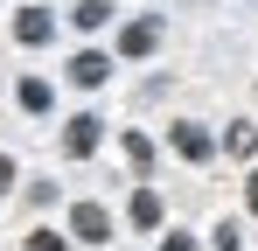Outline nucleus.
<instances>
[{
    "mask_svg": "<svg viewBox=\"0 0 258 251\" xmlns=\"http://www.w3.org/2000/svg\"><path fill=\"white\" fill-rule=\"evenodd\" d=\"M21 251H70V237H63L56 223H35V230L21 237Z\"/></svg>",
    "mask_w": 258,
    "mask_h": 251,
    "instance_id": "obj_13",
    "label": "nucleus"
},
{
    "mask_svg": "<svg viewBox=\"0 0 258 251\" xmlns=\"http://www.w3.org/2000/svg\"><path fill=\"white\" fill-rule=\"evenodd\" d=\"M216 154H223V161H244V167H251V161H258V119H230L223 133H216Z\"/></svg>",
    "mask_w": 258,
    "mask_h": 251,
    "instance_id": "obj_9",
    "label": "nucleus"
},
{
    "mask_svg": "<svg viewBox=\"0 0 258 251\" xmlns=\"http://www.w3.org/2000/svg\"><path fill=\"white\" fill-rule=\"evenodd\" d=\"M56 28H63L56 7H14V49H49Z\"/></svg>",
    "mask_w": 258,
    "mask_h": 251,
    "instance_id": "obj_7",
    "label": "nucleus"
},
{
    "mask_svg": "<svg viewBox=\"0 0 258 251\" xmlns=\"http://www.w3.org/2000/svg\"><path fill=\"white\" fill-rule=\"evenodd\" d=\"M21 196H28V209H63V189H56L49 174H35V181H21Z\"/></svg>",
    "mask_w": 258,
    "mask_h": 251,
    "instance_id": "obj_12",
    "label": "nucleus"
},
{
    "mask_svg": "<svg viewBox=\"0 0 258 251\" xmlns=\"http://www.w3.org/2000/svg\"><path fill=\"white\" fill-rule=\"evenodd\" d=\"M154 251H203V237H196V230H181V223H168V230L154 237Z\"/></svg>",
    "mask_w": 258,
    "mask_h": 251,
    "instance_id": "obj_14",
    "label": "nucleus"
},
{
    "mask_svg": "<svg viewBox=\"0 0 258 251\" xmlns=\"http://www.w3.org/2000/svg\"><path fill=\"white\" fill-rule=\"evenodd\" d=\"M14 105H21L28 119H49V112H56V84L49 77H14Z\"/></svg>",
    "mask_w": 258,
    "mask_h": 251,
    "instance_id": "obj_10",
    "label": "nucleus"
},
{
    "mask_svg": "<svg viewBox=\"0 0 258 251\" xmlns=\"http://www.w3.org/2000/svg\"><path fill=\"white\" fill-rule=\"evenodd\" d=\"M244 209H251V216H258V161L244 167Z\"/></svg>",
    "mask_w": 258,
    "mask_h": 251,
    "instance_id": "obj_18",
    "label": "nucleus"
},
{
    "mask_svg": "<svg viewBox=\"0 0 258 251\" xmlns=\"http://www.w3.org/2000/svg\"><path fill=\"white\" fill-rule=\"evenodd\" d=\"M154 98H168V77L154 70V77H140V105H154Z\"/></svg>",
    "mask_w": 258,
    "mask_h": 251,
    "instance_id": "obj_17",
    "label": "nucleus"
},
{
    "mask_svg": "<svg viewBox=\"0 0 258 251\" xmlns=\"http://www.w3.org/2000/svg\"><path fill=\"white\" fill-rule=\"evenodd\" d=\"M126 230H140V237H161L168 230V196L154 189V181H133V196H126Z\"/></svg>",
    "mask_w": 258,
    "mask_h": 251,
    "instance_id": "obj_4",
    "label": "nucleus"
},
{
    "mask_svg": "<svg viewBox=\"0 0 258 251\" xmlns=\"http://www.w3.org/2000/svg\"><path fill=\"white\" fill-rule=\"evenodd\" d=\"M112 70H119V56H112V49H70L63 84H70V91H105V84H112Z\"/></svg>",
    "mask_w": 258,
    "mask_h": 251,
    "instance_id": "obj_5",
    "label": "nucleus"
},
{
    "mask_svg": "<svg viewBox=\"0 0 258 251\" xmlns=\"http://www.w3.org/2000/svg\"><path fill=\"white\" fill-rule=\"evenodd\" d=\"M14 189H21V161H14V154H0V196H14Z\"/></svg>",
    "mask_w": 258,
    "mask_h": 251,
    "instance_id": "obj_16",
    "label": "nucleus"
},
{
    "mask_svg": "<svg viewBox=\"0 0 258 251\" xmlns=\"http://www.w3.org/2000/svg\"><path fill=\"white\" fill-rule=\"evenodd\" d=\"M161 42H168V14H154V7H147V14H133V21L112 28V56H119V63H154V56H161Z\"/></svg>",
    "mask_w": 258,
    "mask_h": 251,
    "instance_id": "obj_1",
    "label": "nucleus"
},
{
    "mask_svg": "<svg viewBox=\"0 0 258 251\" xmlns=\"http://www.w3.org/2000/svg\"><path fill=\"white\" fill-rule=\"evenodd\" d=\"M210 251H244V230H237V223H216V230H210Z\"/></svg>",
    "mask_w": 258,
    "mask_h": 251,
    "instance_id": "obj_15",
    "label": "nucleus"
},
{
    "mask_svg": "<svg viewBox=\"0 0 258 251\" xmlns=\"http://www.w3.org/2000/svg\"><path fill=\"white\" fill-rule=\"evenodd\" d=\"M112 230H119V223H112V209L105 203H63V237H70V244H112Z\"/></svg>",
    "mask_w": 258,
    "mask_h": 251,
    "instance_id": "obj_3",
    "label": "nucleus"
},
{
    "mask_svg": "<svg viewBox=\"0 0 258 251\" xmlns=\"http://www.w3.org/2000/svg\"><path fill=\"white\" fill-rule=\"evenodd\" d=\"M168 154L188 161V167H210V161H216V133H210L203 119H174V126H168Z\"/></svg>",
    "mask_w": 258,
    "mask_h": 251,
    "instance_id": "obj_6",
    "label": "nucleus"
},
{
    "mask_svg": "<svg viewBox=\"0 0 258 251\" xmlns=\"http://www.w3.org/2000/svg\"><path fill=\"white\" fill-rule=\"evenodd\" d=\"M105 140H112L105 112H98V105H84V112H70V119H63L56 154H63V161H98V154H105Z\"/></svg>",
    "mask_w": 258,
    "mask_h": 251,
    "instance_id": "obj_2",
    "label": "nucleus"
},
{
    "mask_svg": "<svg viewBox=\"0 0 258 251\" xmlns=\"http://www.w3.org/2000/svg\"><path fill=\"white\" fill-rule=\"evenodd\" d=\"M77 35H105L112 28V0H70V14H63Z\"/></svg>",
    "mask_w": 258,
    "mask_h": 251,
    "instance_id": "obj_11",
    "label": "nucleus"
},
{
    "mask_svg": "<svg viewBox=\"0 0 258 251\" xmlns=\"http://www.w3.org/2000/svg\"><path fill=\"white\" fill-rule=\"evenodd\" d=\"M119 154H126V174H133V181H154V167H161V140H154V133L126 126V133H119Z\"/></svg>",
    "mask_w": 258,
    "mask_h": 251,
    "instance_id": "obj_8",
    "label": "nucleus"
}]
</instances>
